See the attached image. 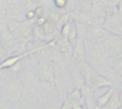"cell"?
<instances>
[{"mask_svg": "<svg viewBox=\"0 0 122 109\" xmlns=\"http://www.w3.org/2000/svg\"><path fill=\"white\" fill-rule=\"evenodd\" d=\"M85 41V51H86V61L93 65L95 68L100 66L102 64L106 63L109 59L103 44L95 43L91 40Z\"/></svg>", "mask_w": 122, "mask_h": 109, "instance_id": "cell-1", "label": "cell"}, {"mask_svg": "<svg viewBox=\"0 0 122 109\" xmlns=\"http://www.w3.org/2000/svg\"><path fill=\"white\" fill-rule=\"evenodd\" d=\"M43 97L38 87L25 88L14 109H33L43 101Z\"/></svg>", "mask_w": 122, "mask_h": 109, "instance_id": "cell-2", "label": "cell"}, {"mask_svg": "<svg viewBox=\"0 0 122 109\" xmlns=\"http://www.w3.org/2000/svg\"><path fill=\"white\" fill-rule=\"evenodd\" d=\"M33 25L34 21L33 20H28L24 19L21 21L20 27L17 31V33L14 35L18 45H19V49L21 52L26 51V46L34 41V36H33Z\"/></svg>", "mask_w": 122, "mask_h": 109, "instance_id": "cell-3", "label": "cell"}, {"mask_svg": "<svg viewBox=\"0 0 122 109\" xmlns=\"http://www.w3.org/2000/svg\"><path fill=\"white\" fill-rule=\"evenodd\" d=\"M17 78L22 82V84L24 86V89L25 88L38 87L39 77H38L37 63L34 64V63L28 62L26 66L17 75Z\"/></svg>", "mask_w": 122, "mask_h": 109, "instance_id": "cell-4", "label": "cell"}, {"mask_svg": "<svg viewBox=\"0 0 122 109\" xmlns=\"http://www.w3.org/2000/svg\"><path fill=\"white\" fill-rule=\"evenodd\" d=\"M24 91V86L20 80L16 77L8 82L4 86L1 87L2 99L10 101L12 104H16Z\"/></svg>", "mask_w": 122, "mask_h": 109, "instance_id": "cell-5", "label": "cell"}, {"mask_svg": "<svg viewBox=\"0 0 122 109\" xmlns=\"http://www.w3.org/2000/svg\"><path fill=\"white\" fill-rule=\"evenodd\" d=\"M0 35H1L0 45L8 54L13 53L17 49H19V45L13 34L10 31L6 22L0 24Z\"/></svg>", "mask_w": 122, "mask_h": 109, "instance_id": "cell-6", "label": "cell"}, {"mask_svg": "<svg viewBox=\"0 0 122 109\" xmlns=\"http://www.w3.org/2000/svg\"><path fill=\"white\" fill-rule=\"evenodd\" d=\"M54 86L57 96L62 100H64L71 90L69 89L68 79L62 69V66L57 64H55L54 67Z\"/></svg>", "mask_w": 122, "mask_h": 109, "instance_id": "cell-7", "label": "cell"}, {"mask_svg": "<svg viewBox=\"0 0 122 109\" xmlns=\"http://www.w3.org/2000/svg\"><path fill=\"white\" fill-rule=\"evenodd\" d=\"M103 46L109 58L122 55V37L112 34L103 43Z\"/></svg>", "mask_w": 122, "mask_h": 109, "instance_id": "cell-8", "label": "cell"}, {"mask_svg": "<svg viewBox=\"0 0 122 109\" xmlns=\"http://www.w3.org/2000/svg\"><path fill=\"white\" fill-rule=\"evenodd\" d=\"M39 82H51L54 83V67L55 64L48 60L37 61Z\"/></svg>", "mask_w": 122, "mask_h": 109, "instance_id": "cell-9", "label": "cell"}, {"mask_svg": "<svg viewBox=\"0 0 122 109\" xmlns=\"http://www.w3.org/2000/svg\"><path fill=\"white\" fill-rule=\"evenodd\" d=\"M86 61V51H85V41L82 37H78L75 41L72 48L71 57L69 64L79 66L83 62Z\"/></svg>", "mask_w": 122, "mask_h": 109, "instance_id": "cell-10", "label": "cell"}, {"mask_svg": "<svg viewBox=\"0 0 122 109\" xmlns=\"http://www.w3.org/2000/svg\"><path fill=\"white\" fill-rule=\"evenodd\" d=\"M78 68H79V71H80V73L82 74V76H83V78L85 80L86 85L91 87V88H92L94 81H95V79H96V77L98 75L97 69L93 65H92L90 63H88L87 61L83 62L78 66Z\"/></svg>", "mask_w": 122, "mask_h": 109, "instance_id": "cell-11", "label": "cell"}, {"mask_svg": "<svg viewBox=\"0 0 122 109\" xmlns=\"http://www.w3.org/2000/svg\"><path fill=\"white\" fill-rule=\"evenodd\" d=\"M112 34V33H111L104 26H92L90 27L88 38L86 40H91L95 43L103 44Z\"/></svg>", "mask_w": 122, "mask_h": 109, "instance_id": "cell-12", "label": "cell"}, {"mask_svg": "<svg viewBox=\"0 0 122 109\" xmlns=\"http://www.w3.org/2000/svg\"><path fill=\"white\" fill-rule=\"evenodd\" d=\"M67 70H68V73H69V75L71 77V83L73 84V87L82 89L86 85V83H85V80H84L82 74L79 71L78 66H75V65H72L71 64H68Z\"/></svg>", "mask_w": 122, "mask_h": 109, "instance_id": "cell-13", "label": "cell"}, {"mask_svg": "<svg viewBox=\"0 0 122 109\" xmlns=\"http://www.w3.org/2000/svg\"><path fill=\"white\" fill-rule=\"evenodd\" d=\"M55 47L59 50V52L64 56V58L67 59H71V53H72V48H73V45L66 38L61 37L60 35H58L55 39Z\"/></svg>", "mask_w": 122, "mask_h": 109, "instance_id": "cell-14", "label": "cell"}, {"mask_svg": "<svg viewBox=\"0 0 122 109\" xmlns=\"http://www.w3.org/2000/svg\"><path fill=\"white\" fill-rule=\"evenodd\" d=\"M96 69L100 75H102V76L106 77L107 79H109L110 81H112L113 82V84H115L117 82L120 83V78L121 77L118 75V73L112 68V66L108 62L102 64Z\"/></svg>", "mask_w": 122, "mask_h": 109, "instance_id": "cell-15", "label": "cell"}, {"mask_svg": "<svg viewBox=\"0 0 122 109\" xmlns=\"http://www.w3.org/2000/svg\"><path fill=\"white\" fill-rule=\"evenodd\" d=\"M25 11L21 0H10L8 5V19H19Z\"/></svg>", "mask_w": 122, "mask_h": 109, "instance_id": "cell-16", "label": "cell"}, {"mask_svg": "<svg viewBox=\"0 0 122 109\" xmlns=\"http://www.w3.org/2000/svg\"><path fill=\"white\" fill-rule=\"evenodd\" d=\"M83 95V104H85L86 109H96V100H95V90L85 85L82 89Z\"/></svg>", "mask_w": 122, "mask_h": 109, "instance_id": "cell-17", "label": "cell"}, {"mask_svg": "<svg viewBox=\"0 0 122 109\" xmlns=\"http://www.w3.org/2000/svg\"><path fill=\"white\" fill-rule=\"evenodd\" d=\"M38 88H39V90L41 91V93L43 94L44 97L50 98V97H52L54 95H57L53 82H39Z\"/></svg>", "mask_w": 122, "mask_h": 109, "instance_id": "cell-18", "label": "cell"}, {"mask_svg": "<svg viewBox=\"0 0 122 109\" xmlns=\"http://www.w3.org/2000/svg\"><path fill=\"white\" fill-rule=\"evenodd\" d=\"M113 82L112 81H110L109 79H107L106 77L100 75L98 73L95 81H94V83H93V86H92V89L93 90H99V89H102V88H106V87H112L113 86Z\"/></svg>", "mask_w": 122, "mask_h": 109, "instance_id": "cell-19", "label": "cell"}, {"mask_svg": "<svg viewBox=\"0 0 122 109\" xmlns=\"http://www.w3.org/2000/svg\"><path fill=\"white\" fill-rule=\"evenodd\" d=\"M114 90H115V88H114L113 86L109 87V89H108L105 93H103L102 95H100V96L96 99V109H100L101 107H103V106L109 101V100H110L111 97L112 96Z\"/></svg>", "mask_w": 122, "mask_h": 109, "instance_id": "cell-20", "label": "cell"}, {"mask_svg": "<svg viewBox=\"0 0 122 109\" xmlns=\"http://www.w3.org/2000/svg\"><path fill=\"white\" fill-rule=\"evenodd\" d=\"M122 107V103L119 100V96H118V92H116L114 90L112 96L111 97V99L109 100V101L100 109H119Z\"/></svg>", "mask_w": 122, "mask_h": 109, "instance_id": "cell-21", "label": "cell"}, {"mask_svg": "<svg viewBox=\"0 0 122 109\" xmlns=\"http://www.w3.org/2000/svg\"><path fill=\"white\" fill-rule=\"evenodd\" d=\"M16 78L14 73L10 68H2L0 69V87L4 86L8 82Z\"/></svg>", "mask_w": 122, "mask_h": 109, "instance_id": "cell-22", "label": "cell"}, {"mask_svg": "<svg viewBox=\"0 0 122 109\" xmlns=\"http://www.w3.org/2000/svg\"><path fill=\"white\" fill-rule=\"evenodd\" d=\"M33 36H34V40H37L40 43H48L49 42L48 37H47L42 26H38L35 24L33 25Z\"/></svg>", "mask_w": 122, "mask_h": 109, "instance_id": "cell-23", "label": "cell"}, {"mask_svg": "<svg viewBox=\"0 0 122 109\" xmlns=\"http://www.w3.org/2000/svg\"><path fill=\"white\" fill-rule=\"evenodd\" d=\"M107 62L112 66V68L118 73V75L122 77V56L111 57Z\"/></svg>", "mask_w": 122, "mask_h": 109, "instance_id": "cell-24", "label": "cell"}, {"mask_svg": "<svg viewBox=\"0 0 122 109\" xmlns=\"http://www.w3.org/2000/svg\"><path fill=\"white\" fill-rule=\"evenodd\" d=\"M10 0H0V24L8 20V5Z\"/></svg>", "mask_w": 122, "mask_h": 109, "instance_id": "cell-25", "label": "cell"}, {"mask_svg": "<svg viewBox=\"0 0 122 109\" xmlns=\"http://www.w3.org/2000/svg\"><path fill=\"white\" fill-rule=\"evenodd\" d=\"M26 10H30V9H34L37 6L42 5L44 0H21Z\"/></svg>", "mask_w": 122, "mask_h": 109, "instance_id": "cell-26", "label": "cell"}, {"mask_svg": "<svg viewBox=\"0 0 122 109\" xmlns=\"http://www.w3.org/2000/svg\"><path fill=\"white\" fill-rule=\"evenodd\" d=\"M61 105H62V102L59 103L57 102V100L52 99V97H50L48 98V100L44 102L43 109H61Z\"/></svg>", "mask_w": 122, "mask_h": 109, "instance_id": "cell-27", "label": "cell"}, {"mask_svg": "<svg viewBox=\"0 0 122 109\" xmlns=\"http://www.w3.org/2000/svg\"><path fill=\"white\" fill-rule=\"evenodd\" d=\"M77 38H78V32H77L76 25H75V22L72 20V21H71V29H70V33H69L68 40H69L72 45H74V43H75V41L77 40Z\"/></svg>", "mask_w": 122, "mask_h": 109, "instance_id": "cell-28", "label": "cell"}, {"mask_svg": "<svg viewBox=\"0 0 122 109\" xmlns=\"http://www.w3.org/2000/svg\"><path fill=\"white\" fill-rule=\"evenodd\" d=\"M67 4H68V0H53V5H54V7L57 8V9H59L66 10ZM66 11H67V10H66Z\"/></svg>", "mask_w": 122, "mask_h": 109, "instance_id": "cell-29", "label": "cell"}, {"mask_svg": "<svg viewBox=\"0 0 122 109\" xmlns=\"http://www.w3.org/2000/svg\"><path fill=\"white\" fill-rule=\"evenodd\" d=\"M0 109H14V106L10 101H9L5 99H1L0 100Z\"/></svg>", "mask_w": 122, "mask_h": 109, "instance_id": "cell-30", "label": "cell"}, {"mask_svg": "<svg viewBox=\"0 0 122 109\" xmlns=\"http://www.w3.org/2000/svg\"><path fill=\"white\" fill-rule=\"evenodd\" d=\"M34 12H35L36 16H37V17H39V16H43V15H45L47 11H46L45 6L42 4V5H39V6H37V7L34 9Z\"/></svg>", "mask_w": 122, "mask_h": 109, "instance_id": "cell-31", "label": "cell"}, {"mask_svg": "<svg viewBox=\"0 0 122 109\" xmlns=\"http://www.w3.org/2000/svg\"><path fill=\"white\" fill-rule=\"evenodd\" d=\"M92 0H79V7L91 9V3Z\"/></svg>", "mask_w": 122, "mask_h": 109, "instance_id": "cell-32", "label": "cell"}, {"mask_svg": "<svg viewBox=\"0 0 122 109\" xmlns=\"http://www.w3.org/2000/svg\"><path fill=\"white\" fill-rule=\"evenodd\" d=\"M117 13H118L119 18L122 21V0H120L117 4Z\"/></svg>", "mask_w": 122, "mask_h": 109, "instance_id": "cell-33", "label": "cell"}, {"mask_svg": "<svg viewBox=\"0 0 122 109\" xmlns=\"http://www.w3.org/2000/svg\"><path fill=\"white\" fill-rule=\"evenodd\" d=\"M115 35H119V36H121V37H122V26L120 27V28L118 29V31H117V33H116Z\"/></svg>", "mask_w": 122, "mask_h": 109, "instance_id": "cell-34", "label": "cell"}, {"mask_svg": "<svg viewBox=\"0 0 122 109\" xmlns=\"http://www.w3.org/2000/svg\"><path fill=\"white\" fill-rule=\"evenodd\" d=\"M118 96H119V100H120V101H121V103H122V89L119 90V92H118Z\"/></svg>", "mask_w": 122, "mask_h": 109, "instance_id": "cell-35", "label": "cell"}, {"mask_svg": "<svg viewBox=\"0 0 122 109\" xmlns=\"http://www.w3.org/2000/svg\"><path fill=\"white\" fill-rule=\"evenodd\" d=\"M2 99V92H1V87H0V100Z\"/></svg>", "mask_w": 122, "mask_h": 109, "instance_id": "cell-36", "label": "cell"}, {"mask_svg": "<svg viewBox=\"0 0 122 109\" xmlns=\"http://www.w3.org/2000/svg\"><path fill=\"white\" fill-rule=\"evenodd\" d=\"M120 84H121V86H122V77L120 78Z\"/></svg>", "mask_w": 122, "mask_h": 109, "instance_id": "cell-37", "label": "cell"}, {"mask_svg": "<svg viewBox=\"0 0 122 109\" xmlns=\"http://www.w3.org/2000/svg\"><path fill=\"white\" fill-rule=\"evenodd\" d=\"M119 109H122V107H121V108H119Z\"/></svg>", "mask_w": 122, "mask_h": 109, "instance_id": "cell-38", "label": "cell"}, {"mask_svg": "<svg viewBox=\"0 0 122 109\" xmlns=\"http://www.w3.org/2000/svg\"><path fill=\"white\" fill-rule=\"evenodd\" d=\"M121 56H122V55H121Z\"/></svg>", "mask_w": 122, "mask_h": 109, "instance_id": "cell-39", "label": "cell"}, {"mask_svg": "<svg viewBox=\"0 0 122 109\" xmlns=\"http://www.w3.org/2000/svg\"><path fill=\"white\" fill-rule=\"evenodd\" d=\"M119 1H120V0H119Z\"/></svg>", "mask_w": 122, "mask_h": 109, "instance_id": "cell-40", "label": "cell"}]
</instances>
